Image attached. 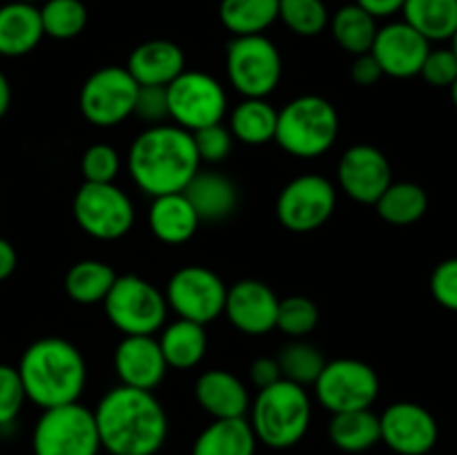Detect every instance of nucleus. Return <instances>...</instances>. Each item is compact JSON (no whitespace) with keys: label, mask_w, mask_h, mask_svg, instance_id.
I'll use <instances>...</instances> for the list:
<instances>
[{"label":"nucleus","mask_w":457,"mask_h":455,"mask_svg":"<svg viewBox=\"0 0 457 455\" xmlns=\"http://www.w3.org/2000/svg\"><path fill=\"white\" fill-rule=\"evenodd\" d=\"M94 418L110 455H156L168 437V415L152 391L120 384L101 397Z\"/></svg>","instance_id":"f257e3e1"},{"label":"nucleus","mask_w":457,"mask_h":455,"mask_svg":"<svg viewBox=\"0 0 457 455\" xmlns=\"http://www.w3.org/2000/svg\"><path fill=\"white\" fill-rule=\"evenodd\" d=\"M199 165L192 134L168 123L150 125L138 134L128 154L129 177L152 199L186 190Z\"/></svg>","instance_id":"f03ea898"},{"label":"nucleus","mask_w":457,"mask_h":455,"mask_svg":"<svg viewBox=\"0 0 457 455\" xmlns=\"http://www.w3.org/2000/svg\"><path fill=\"white\" fill-rule=\"evenodd\" d=\"M18 375L27 400L45 410L79 401L87 384V364L67 339L43 337L22 352Z\"/></svg>","instance_id":"7ed1b4c3"},{"label":"nucleus","mask_w":457,"mask_h":455,"mask_svg":"<svg viewBox=\"0 0 457 455\" xmlns=\"http://www.w3.org/2000/svg\"><path fill=\"white\" fill-rule=\"evenodd\" d=\"M311 397L299 384L279 379L262 388L250 404V426L257 442L270 449H290L299 444L311 426Z\"/></svg>","instance_id":"20e7f679"},{"label":"nucleus","mask_w":457,"mask_h":455,"mask_svg":"<svg viewBox=\"0 0 457 455\" xmlns=\"http://www.w3.org/2000/svg\"><path fill=\"white\" fill-rule=\"evenodd\" d=\"M339 134V116L333 103L306 94L293 98L277 114L275 141L288 154L299 159H315L333 147Z\"/></svg>","instance_id":"39448f33"},{"label":"nucleus","mask_w":457,"mask_h":455,"mask_svg":"<svg viewBox=\"0 0 457 455\" xmlns=\"http://www.w3.org/2000/svg\"><path fill=\"white\" fill-rule=\"evenodd\" d=\"M94 410L79 401L45 409L34 426V455H98L101 451Z\"/></svg>","instance_id":"423d86ee"},{"label":"nucleus","mask_w":457,"mask_h":455,"mask_svg":"<svg viewBox=\"0 0 457 455\" xmlns=\"http://www.w3.org/2000/svg\"><path fill=\"white\" fill-rule=\"evenodd\" d=\"M103 306L123 335H154L168 317L165 294L138 275L116 277Z\"/></svg>","instance_id":"0eeeda50"},{"label":"nucleus","mask_w":457,"mask_h":455,"mask_svg":"<svg viewBox=\"0 0 457 455\" xmlns=\"http://www.w3.org/2000/svg\"><path fill=\"white\" fill-rule=\"evenodd\" d=\"M230 85L244 98H266L281 80V54L263 34L235 36L226 47Z\"/></svg>","instance_id":"6e6552de"},{"label":"nucleus","mask_w":457,"mask_h":455,"mask_svg":"<svg viewBox=\"0 0 457 455\" xmlns=\"http://www.w3.org/2000/svg\"><path fill=\"white\" fill-rule=\"evenodd\" d=\"M168 107L174 125L196 132L221 123L228 110L226 89L210 74L186 70L168 85Z\"/></svg>","instance_id":"1a4fd4ad"},{"label":"nucleus","mask_w":457,"mask_h":455,"mask_svg":"<svg viewBox=\"0 0 457 455\" xmlns=\"http://www.w3.org/2000/svg\"><path fill=\"white\" fill-rule=\"evenodd\" d=\"M74 217L94 239L116 241L134 226V205L114 183L85 181L74 196Z\"/></svg>","instance_id":"9d476101"},{"label":"nucleus","mask_w":457,"mask_h":455,"mask_svg":"<svg viewBox=\"0 0 457 455\" xmlns=\"http://www.w3.org/2000/svg\"><path fill=\"white\" fill-rule=\"evenodd\" d=\"M138 83L125 67H101L85 80L79 105L85 119L96 128H114L134 116Z\"/></svg>","instance_id":"9b49d317"},{"label":"nucleus","mask_w":457,"mask_h":455,"mask_svg":"<svg viewBox=\"0 0 457 455\" xmlns=\"http://www.w3.org/2000/svg\"><path fill=\"white\" fill-rule=\"evenodd\" d=\"M317 400L330 413L370 409L379 395V377L366 361L335 360L326 361L315 379Z\"/></svg>","instance_id":"f8f14e48"},{"label":"nucleus","mask_w":457,"mask_h":455,"mask_svg":"<svg viewBox=\"0 0 457 455\" xmlns=\"http://www.w3.org/2000/svg\"><path fill=\"white\" fill-rule=\"evenodd\" d=\"M228 288L217 272L204 266H186L174 272L165 288V302L179 319L205 326L223 315Z\"/></svg>","instance_id":"ddd939ff"},{"label":"nucleus","mask_w":457,"mask_h":455,"mask_svg":"<svg viewBox=\"0 0 457 455\" xmlns=\"http://www.w3.org/2000/svg\"><path fill=\"white\" fill-rule=\"evenodd\" d=\"M337 192L326 177L303 174L293 178L277 199V217L290 232H312L324 226L335 212Z\"/></svg>","instance_id":"4468645a"},{"label":"nucleus","mask_w":457,"mask_h":455,"mask_svg":"<svg viewBox=\"0 0 457 455\" xmlns=\"http://www.w3.org/2000/svg\"><path fill=\"white\" fill-rule=\"evenodd\" d=\"M382 442L397 455L433 453L440 437L431 410L415 401H395L379 415Z\"/></svg>","instance_id":"2eb2a0df"},{"label":"nucleus","mask_w":457,"mask_h":455,"mask_svg":"<svg viewBox=\"0 0 457 455\" xmlns=\"http://www.w3.org/2000/svg\"><path fill=\"white\" fill-rule=\"evenodd\" d=\"M339 187L357 203L375 205V201L384 194L393 183V170L382 150L373 145L348 147L339 159L337 168Z\"/></svg>","instance_id":"dca6fc26"},{"label":"nucleus","mask_w":457,"mask_h":455,"mask_svg":"<svg viewBox=\"0 0 457 455\" xmlns=\"http://www.w3.org/2000/svg\"><path fill=\"white\" fill-rule=\"evenodd\" d=\"M428 52H431V43L404 21L379 27L373 47H370V54L379 62L384 76H393V79L420 76Z\"/></svg>","instance_id":"f3484780"},{"label":"nucleus","mask_w":457,"mask_h":455,"mask_svg":"<svg viewBox=\"0 0 457 455\" xmlns=\"http://www.w3.org/2000/svg\"><path fill=\"white\" fill-rule=\"evenodd\" d=\"M279 297L257 279H241L228 288L226 308L230 324L245 335H266L277 326Z\"/></svg>","instance_id":"a211bd4d"},{"label":"nucleus","mask_w":457,"mask_h":455,"mask_svg":"<svg viewBox=\"0 0 457 455\" xmlns=\"http://www.w3.org/2000/svg\"><path fill=\"white\" fill-rule=\"evenodd\" d=\"M114 370L123 386L154 391L168 370L159 339L152 335H125L114 351Z\"/></svg>","instance_id":"6ab92c4d"},{"label":"nucleus","mask_w":457,"mask_h":455,"mask_svg":"<svg viewBox=\"0 0 457 455\" xmlns=\"http://www.w3.org/2000/svg\"><path fill=\"white\" fill-rule=\"evenodd\" d=\"M125 70L138 85L168 87L177 76L186 71V56H183V49L172 40H147L134 47Z\"/></svg>","instance_id":"aec40b11"},{"label":"nucleus","mask_w":457,"mask_h":455,"mask_svg":"<svg viewBox=\"0 0 457 455\" xmlns=\"http://www.w3.org/2000/svg\"><path fill=\"white\" fill-rule=\"evenodd\" d=\"M196 401L214 419L245 418L250 410V395L244 382L228 370L214 368L201 375L195 386Z\"/></svg>","instance_id":"412c9836"},{"label":"nucleus","mask_w":457,"mask_h":455,"mask_svg":"<svg viewBox=\"0 0 457 455\" xmlns=\"http://www.w3.org/2000/svg\"><path fill=\"white\" fill-rule=\"evenodd\" d=\"M183 194L195 208L201 221H223L239 203V190L235 181L214 170H199L187 183Z\"/></svg>","instance_id":"4be33fe9"},{"label":"nucleus","mask_w":457,"mask_h":455,"mask_svg":"<svg viewBox=\"0 0 457 455\" xmlns=\"http://www.w3.org/2000/svg\"><path fill=\"white\" fill-rule=\"evenodd\" d=\"M147 223L156 239L170 245H179L195 236L201 219L196 217L187 196L183 192H174V194L154 196L150 212H147Z\"/></svg>","instance_id":"5701e85b"},{"label":"nucleus","mask_w":457,"mask_h":455,"mask_svg":"<svg viewBox=\"0 0 457 455\" xmlns=\"http://www.w3.org/2000/svg\"><path fill=\"white\" fill-rule=\"evenodd\" d=\"M43 36V21L36 4L12 0L0 7V56H25L38 47Z\"/></svg>","instance_id":"b1692460"},{"label":"nucleus","mask_w":457,"mask_h":455,"mask_svg":"<svg viewBox=\"0 0 457 455\" xmlns=\"http://www.w3.org/2000/svg\"><path fill=\"white\" fill-rule=\"evenodd\" d=\"M257 437L245 418L214 419L199 433L192 455H254Z\"/></svg>","instance_id":"393cba45"},{"label":"nucleus","mask_w":457,"mask_h":455,"mask_svg":"<svg viewBox=\"0 0 457 455\" xmlns=\"http://www.w3.org/2000/svg\"><path fill=\"white\" fill-rule=\"evenodd\" d=\"M328 437L344 453H364L382 442L379 415L370 409L333 413L328 422Z\"/></svg>","instance_id":"a878e982"},{"label":"nucleus","mask_w":457,"mask_h":455,"mask_svg":"<svg viewBox=\"0 0 457 455\" xmlns=\"http://www.w3.org/2000/svg\"><path fill=\"white\" fill-rule=\"evenodd\" d=\"M159 346L168 366L179 370L195 368L208 351L205 326L196 324V321L177 319L161 333Z\"/></svg>","instance_id":"bb28decb"},{"label":"nucleus","mask_w":457,"mask_h":455,"mask_svg":"<svg viewBox=\"0 0 457 455\" xmlns=\"http://www.w3.org/2000/svg\"><path fill=\"white\" fill-rule=\"evenodd\" d=\"M402 13L428 43L451 40L457 29V0H406Z\"/></svg>","instance_id":"cd10ccee"},{"label":"nucleus","mask_w":457,"mask_h":455,"mask_svg":"<svg viewBox=\"0 0 457 455\" xmlns=\"http://www.w3.org/2000/svg\"><path fill=\"white\" fill-rule=\"evenodd\" d=\"M279 112L266 98H244L230 114V134L245 145H266L275 141Z\"/></svg>","instance_id":"c85d7f7f"},{"label":"nucleus","mask_w":457,"mask_h":455,"mask_svg":"<svg viewBox=\"0 0 457 455\" xmlns=\"http://www.w3.org/2000/svg\"><path fill=\"white\" fill-rule=\"evenodd\" d=\"M219 18L232 36L263 34L279 18V0H221Z\"/></svg>","instance_id":"c756f323"},{"label":"nucleus","mask_w":457,"mask_h":455,"mask_svg":"<svg viewBox=\"0 0 457 455\" xmlns=\"http://www.w3.org/2000/svg\"><path fill=\"white\" fill-rule=\"evenodd\" d=\"M114 268L107 263L96 261V259H85V261L74 263L65 275V290L70 299L83 306H94V303L105 302L107 293L116 281Z\"/></svg>","instance_id":"7c9ffc66"},{"label":"nucleus","mask_w":457,"mask_h":455,"mask_svg":"<svg viewBox=\"0 0 457 455\" xmlns=\"http://www.w3.org/2000/svg\"><path fill=\"white\" fill-rule=\"evenodd\" d=\"M378 214L393 226H411L420 221L428 210V196L418 183H391L384 194L375 201Z\"/></svg>","instance_id":"2f4dec72"},{"label":"nucleus","mask_w":457,"mask_h":455,"mask_svg":"<svg viewBox=\"0 0 457 455\" xmlns=\"http://www.w3.org/2000/svg\"><path fill=\"white\" fill-rule=\"evenodd\" d=\"M328 25L339 47L346 49L353 56L370 52L373 40L379 29L378 21H375L369 12H364L357 3L346 4V7L339 9Z\"/></svg>","instance_id":"473e14b6"},{"label":"nucleus","mask_w":457,"mask_h":455,"mask_svg":"<svg viewBox=\"0 0 457 455\" xmlns=\"http://www.w3.org/2000/svg\"><path fill=\"white\" fill-rule=\"evenodd\" d=\"M40 21L45 36L70 40L87 25V7L80 0H45L40 7Z\"/></svg>","instance_id":"72a5a7b5"},{"label":"nucleus","mask_w":457,"mask_h":455,"mask_svg":"<svg viewBox=\"0 0 457 455\" xmlns=\"http://www.w3.org/2000/svg\"><path fill=\"white\" fill-rule=\"evenodd\" d=\"M275 360L279 364L281 379H288V382L299 384V386L315 384V379L320 377L321 368L326 364L324 355L306 342L286 343Z\"/></svg>","instance_id":"f704fd0d"},{"label":"nucleus","mask_w":457,"mask_h":455,"mask_svg":"<svg viewBox=\"0 0 457 455\" xmlns=\"http://www.w3.org/2000/svg\"><path fill=\"white\" fill-rule=\"evenodd\" d=\"M279 18L297 36H317L328 27L324 0H279Z\"/></svg>","instance_id":"c9c22d12"},{"label":"nucleus","mask_w":457,"mask_h":455,"mask_svg":"<svg viewBox=\"0 0 457 455\" xmlns=\"http://www.w3.org/2000/svg\"><path fill=\"white\" fill-rule=\"evenodd\" d=\"M317 324H320V308L312 299L299 297V294L279 299L275 328H279L281 333L288 337H303L312 333Z\"/></svg>","instance_id":"e433bc0d"},{"label":"nucleus","mask_w":457,"mask_h":455,"mask_svg":"<svg viewBox=\"0 0 457 455\" xmlns=\"http://www.w3.org/2000/svg\"><path fill=\"white\" fill-rule=\"evenodd\" d=\"M120 170L119 152L105 143L87 147L80 159V172L87 183H114Z\"/></svg>","instance_id":"4c0bfd02"},{"label":"nucleus","mask_w":457,"mask_h":455,"mask_svg":"<svg viewBox=\"0 0 457 455\" xmlns=\"http://www.w3.org/2000/svg\"><path fill=\"white\" fill-rule=\"evenodd\" d=\"M190 134L201 163H221V161H226L232 150V141H235L230 129L223 128L221 123L208 125V128H201Z\"/></svg>","instance_id":"58836bf2"},{"label":"nucleus","mask_w":457,"mask_h":455,"mask_svg":"<svg viewBox=\"0 0 457 455\" xmlns=\"http://www.w3.org/2000/svg\"><path fill=\"white\" fill-rule=\"evenodd\" d=\"M27 395L18 368L0 364V426H7L21 415Z\"/></svg>","instance_id":"ea45409f"},{"label":"nucleus","mask_w":457,"mask_h":455,"mask_svg":"<svg viewBox=\"0 0 457 455\" xmlns=\"http://www.w3.org/2000/svg\"><path fill=\"white\" fill-rule=\"evenodd\" d=\"M134 116H138L147 125H161L165 119H170L168 87H161V85H138Z\"/></svg>","instance_id":"a19ab883"},{"label":"nucleus","mask_w":457,"mask_h":455,"mask_svg":"<svg viewBox=\"0 0 457 455\" xmlns=\"http://www.w3.org/2000/svg\"><path fill=\"white\" fill-rule=\"evenodd\" d=\"M420 76L433 87H451L457 80V56L453 49H431L424 58Z\"/></svg>","instance_id":"79ce46f5"},{"label":"nucleus","mask_w":457,"mask_h":455,"mask_svg":"<svg viewBox=\"0 0 457 455\" xmlns=\"http://www.w3.org/2000/svg\"><path fill=\"white\" fill-rule=\"evenodd\" d=\"M431 294L442 308L457 312V257L437 263L431 275Z\"/></svg>","instance_id":"37998d69"},{"label":"nucleus","mask_w":457,"mask_h":455,"mask_svg":"<svg viewBox=\"0 0 457 455\" xmlns=\"http://www.w3.org/2000/svg\"><path fill=\"white\" fill-rule=\"evenodd\" d=\"M382 76L384 71L382 67H379V62L375 61L373 54L366 52V54H360V56H355V61H353L351 65V79L355 80L357 85H361V87H370V85L378 83Z\"/></svg>","instance_id":"c03bdc74"},{"label":"nucleus","mask_w":457,"mask_h":455,"mask_svg":"<svg viewBox=\"0 0 457 455\" xmlns=\"http://www.w3.org/2000/svg\"><path fill=\"white\" fill-rule=\"evenodd\" d=\"M281 379V370L277 360L272 357H259L253 366H250V382L262 391V388L272 386L275 382Z\"/></svg>","instance_id":"a18cd8bd"},{"label":"nucleus","mask_w":457,"mask_h":455,"mask_svg":"<svg viewBox=\"0 0 457 455\" xmlns=\"http://www.w3.org/2000/svg\"><path fill=\"white\" fill-rule=\"evenodd\" d=\"M404 3L406 0H357V4H360L364 12H369L375 21H378V18H388L393 16V13L402 12Z\"/></svg>","instance_id":"49530a36"},{"label":"nucleus","mask_w":457,"mask_h":455,"mask_svg":"<svg viewBox=\"0 0 457 455\" xmlns=\"http://www.w3.org/2000/svg\"><path fill=\"white\" fill-rule=\"evenodd\" d=\"M16 263H18L16 250H13V245L9 244L7 239L0 236V281L12 277V272L16 270Z\"/></svg>","instance_id":"de8ad7c7"},{"label":"nucleus","mask_w":457,"mask_h":455,"mask_svg":"<svg viewBox=\"0 0 457 455\" xmlns=\"http://www.w3.org/2000/svg\"><path fill=\"white\" fill-rule=\"evenodd\" d=\"M9 105H12V85H9L7 76L0 71V119L7 114Z\"/></svg>","instance_id":"09e8293b"},{"label":"nucleus","mask_w":457,"mask_h":455,"mask_svg":"<svg viewBox=\"0 0 457 455\" xmlns=\"http://www.w3.org/2000/svg\"><path fill=\"white\" fill-rule=\"evenodd\" d=\"M451 101H453V105H455V110H457V80L453 85H451Z\"/></svg>","instance_id":"8fccbe9b"},{"label":"nucleus","mask_w":457,"mask_h":455,"mask_svg":"<svg viewBox=\"0 0 457 455\" xmlns=\"http://www.w3.org/2000/svg\"><path fill=\"white\" fill-rule=\"evenodd\" d=\"M451 49H453V54L457 56V29H455V34L451 36Z\"/></svg>","instance_id":"3c124183"},{"label":"nucleus","mask_w":457,"mask_h":455,"mask_svg":"<svg viewBox=\"0 0 457 455\" xmlns=\"http://www.w3.org/2000/svg\"><path fill=\"white\" fill-rule=\"evenodd\" d=\"M16 3H25V4H38V3H45V0H16Z\"/></svg>","instance_id":"603ef678"},{"label":"nucleus","mask_w":457,"mask_h":455,"mask_svg":"<svg viewBox=\"0 0 457 455\" xmlns=\"http://www.w3.org/2000/svg\"><path fill=\"white\" fill-rule=\"evenodd\" d=\"M427 455H436V453H427Z\"/></svg>","instance_id":"864d4df0"}]
</instances>
